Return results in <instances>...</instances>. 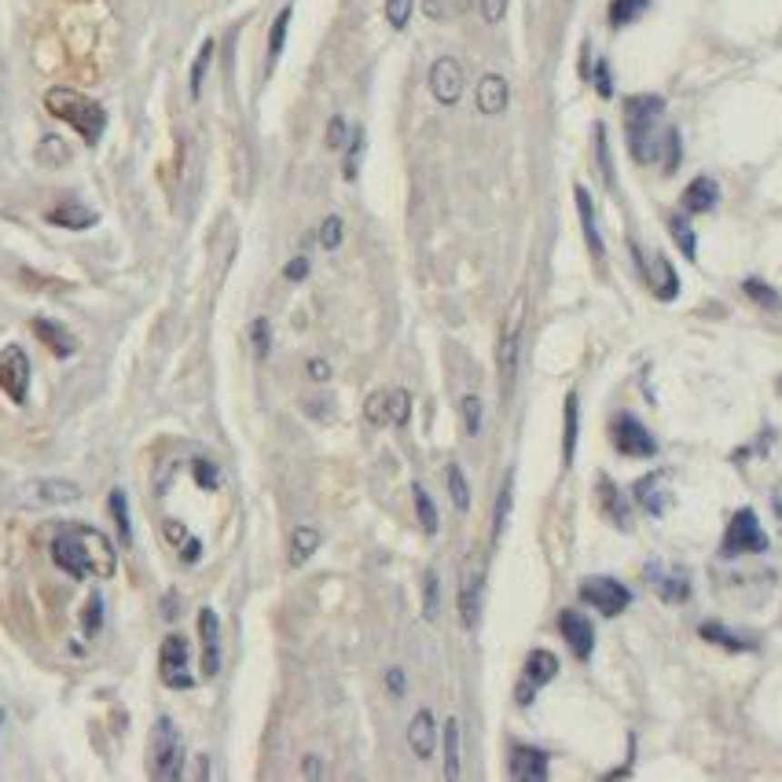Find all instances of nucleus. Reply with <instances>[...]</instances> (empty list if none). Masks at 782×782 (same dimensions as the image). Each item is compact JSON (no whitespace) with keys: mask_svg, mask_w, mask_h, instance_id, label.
I'll use <instances>...</instances> for the list:
<instances>
[{"mask_svg":"<svg viewBox=\"0 0 782 782\" xmlns=\"http://www.w3.org/2000/svg\"><path fill=\"white\" fill-rule=\"evenodd\" d=\"M650 283H654V295H657L661 302H672V298L679 295V279H676V272H672L668 257H654V272H650Z\"/></svg>","mask_w":782,"mask_h":782,"instance_id":"cd10ccee","label":"nucleus"},{"mask_svg":"<svg viewBox=\"0 0 782 782\" xmlns=\"http://www.w3.org/2000/svg\"><path fill=\"white\" fill-rule=\"evenodd\" d=\"M250 342H254V353L265 360V356H268V349H272V327H268V320H265V316H257V320L250 324Z\"/></svg>","mask_w":782,"mask_h":782,"instance_id":"de8ad7c7","label":"nucleus"},{"mask_svg":"<svg viewBox=\"0 0 782 782\" xmlns=\"http://www.w3.org/2000/svg\"><path fill=\"white\" fill-rule=\"evenodd\" d=\"M45 107L52 118L66 122L85 144H100L104 129H107V111L88 100L85 92H74V88H48L45 92Z\"/></svg>","mask_w":782,"mask_h":782,"instance_id":"f03ea898","label":"nucleus"},{"mask_svg":"<svg viewBox=\"0 0 782 782\" xmlns=\"http://www.w3.org/2000/svg\"><path fill=\"white\" fill-rule=\"evenodd\" d=\"M580 603H588L603 617H617V614L628 610L632 592L625 588L621 580H614V576H588V580L580 584Z\"/></svg>","mask_w":782,"mask_h":782,"instance_id":"423d86ee","label":"nucleus"},{"mask_svg":"<svg viewBox=\"0 0 782 782\" xmlns=\"http://www.w3.org/2000/svg\"><path fill=\"white\" fill-rule=\"evenodd\" d=\"M522 320H526V295L515 298L511 313H507V327L500 338V378H504V394L511 389V378L518 371V342H522Z\"/></svg>","mask_w":782,"mask_h":782,"instance_id":"9b49d317","label":"nucleus"},{"mask_svg":"<svg viewBox=\"0 0 782 782\" xmlns=\"http://www.w3.org/2000/svg\"><path fill=\"white\" fill-rule=\"evenodd\" d=\"M610 437H614V445H617L621 456H632V459H654V456H657L654 434H650L632 412H621V416L614 419Z\"/></svg>","mask_w":782,"mask_h":782,"instance_id":"9d476101","label":"nucleus"},{"mask_svg":"<svg viewBox=\"0 0 782 782\" xmlns=\"http://www.w3.org/2000/svg\"><path fill=\"white\" fill-rule=\"evenodd\" d=\"M596 92L603 95V100H610V95H614V81H610V63L607 59H599V66H596Z\"/></svg>","mask_w":782,"mask_h":782,"instance_id":"864d4df0","label":"nucleus"},{"mask_svg":"<svg viewBox=\"0 0 782 782\" xmlns=\"http://www.w3.org/2000/svg\"><path fill=\"white\" fill-rule=\"evenodd\" d=\"M199 639H203V672L206 679H214L221 672V621L210 607L199 614Z\"/></svg>","mask_w":782,"mask_h":782,"instance_id":"dca6fc26","label":"nucleus"},{"mask_svg":"<svg viewBox=\"0 0 782 782\" xmlns=\"http://www.w3.org/2000/svg\"><path fill=\"white\" fill-rule=\"evenodd\" d=\"M408 416H412V397H408V389H389V423L394 426H405L408 423Z\"/></svg>","mask_w":782,"mask_h":782,"instance_id":"79ce46f5","label":"nucleus"},{"mask_svg":"<svg viewBox=\"0 0 782 782\" xmlns=\"http://www.w3.org/2000/svg\"><path fill=\"white\" fill-rule=\"evenodd\" d=\"M115 522H118V536H122V547H133V522H129V496L125 488H111V500H107Z\"/></svg>","mask_w":782,"mask_h":782,"instance_id":"c85d7f7f","label":"nucleus"},{"mask_svg":"<svg viewBox=\"0 0 782 782\" xmlns=\"http://www.w3.org/2000/svg\"><path fill=\"white\" fill-rule=\"evenodd\" d=\"M187 661H191V647L187 639L176 632V636H165L162 639V650H158V676L165 687L173 691H191L195 687V676L187 672Z\"/></svg>","mask_w":782,"mask_h":782,"instance_id":"39448f33","label":"nucleus"},{"mask_svg":"<svg viewBox=\"0 0 782 782\" xmlns=\"http://www.w3.org/2000/svg\"><path fill=\"white\" fill-rule=\"evenodd\" d=\"M81 625H85L88 636H95L104 628V599L100 596H88V603L81 607Z\"/></svg>","mask_w":782,"mask_h":782,"instance_id":"a18cd8bd","label":"nucleus"},{"mask_svg":"<svg viewBox=\"0 0 782 782\" xmlns=\"http://www.w3.org/2000/svg\"><path fill=\"white\" fill-rule=\"evenodd\" d=\"M647 580H650L654 596H661L665 603H683V599L691 596V580H687V573H683V569H665V566L650 562L647 566Z\"/></svg>","mask_w":782,"mask_h":782,"instance_id":"2eb2a0df","label":"nucleus"},{"mask_svg":"<svg viewBox=\"0 0 782 782\" xmlns=\"http://www.w3.org/2000/svg\"><path fill=\"white\" fill-rule=\"evenodd\" d=\"M306 371H309V378H313V382H327V378H331V364H327V360H320V356H313Z\"/></svg>","mask_w":782,"mask_h":782,"instance_id":"bf43d9fd","label":"nucleus"},{"mask_svg":"<svg viewBox=\"0 0 782 782\" xmlns=\"http://www.w3.org/2000/svg\"><path fill=\"white\" fill-rule=\"evenodd\" d=\"M742 290L757 302V306H764V309H782V298H778V290H771L764 279H746L742 283Z\"/></svg>","mask_w":782,"mask_h":782,"instance_id":"58836bf2","label":"nucleus"},{"mask_svg":"<svg viewBox=\"0 0 782 782\" xmlns=\"http://www.w3.org/2000/svg\"><path fill=\"white\" fill-rule=\"evenodd\" d=\"M180 767H184V746H180L176 724L169 717H158L151 731V775L162 782H173L180 778Z\"/></svg>","mask_w":782,"mask_h":782,"instance_id":"7ed1b4c3","label":"nucleus"},{"mask_svg":"<svg viewBox=\"0 0 782 782\" xmlns=\"http://www.w3.org/2000/svg\"><path fill=\"white\" fill-rule=\"evenodd\" d=\"M412 8H416V0H386V19H389V26H394V30H405L408 19H412Z\"/></svg>","mask_w":782,"mask_h":782,"instance_id":"49530a36","label":"nucleus"},{"mask_svg":"<svg viewBox=\"0 0 782 782\" xmlns=\"http://www.w3.org/2000/svg\"><path fill=\"white\" fill-rule=\"evenodd\" d=\"M386 687H389V695L405 698V687H408V679H405V668H389V672H386Z\"/></svg>","mask_w":782,"mask_h":782,"instance_id":"13d9d810","label":"nucleus"},{"mask_svg":"<svg viewBox=\"0 0 782 782\" xmlns=\"http://www.w3.org/2000/svg\"><path fill=\"white\" fill-rule=\"evenodd\" d=\"M290 15H295V8H279V15L272 19V30H268V70L276 66V59L283 55V45H286V30H290Z\"/></svg>","mask_w":782,"mask_h":782,"instance_id":"c756f323","label":"nucleus"},{"mask_svg":"<svg viewBox=\"0 0 782 782\" xmlns=\"http://www.w3.org/2000/svg\"><path fill=\"white\" fill-rule=\"evenodd\" d=\"M511 775L522 778V782L547 778V753L533 749V746H515V753H511Z\"/></svg>","mask_w":782,"mask_h":782,"instance_id":"6ab92c4d","label":"nucleus"},{"mask_svg":"<svg viewBox=\"0 0 782 782\" xmlns=\"http://www.w3.org/2000/svg\"><path fill=\"white\" fill-rule=\"evenodd\" d=\"M511 104V88L500 74H485L477 81V111L481 115H504Z\"/></svg>","mask_w":782,"mask_h":782,"instance_id":"a211bd4d","label":"nucleus"},{"mask_svg":"<svg viewBox=\"0 0 782 782\" xmlns=\"http://www.w3.org/2000/svg\"><path fill=\"white\" fill-rule=\"evenodd\" d=\"M52 562H55L66 576H74V580H85V576H88V562H85V551H81V540H77L74 526H63L59 536L52 540Z\"/></svg>","mask_w":782,"mask_h":782,"instance_id":"ddd939ff","label":"nucleus"},{"mask_svg":"<svg viewBox=\"0 0 782 782\" xmlns=\"http://www.w3.org/2000/svg\"><path fill=\"white\" fill-rule=\"evenodd\" d=\"M81 500V485L66 477H34L19 488V504L26 507H63Z\"/></svg>","mask_w":782,"mask_h":782,"instance_id":"0eeeda50","label":"nucleus"},{"mask_svg":"<svg viewBox=\"0 0 782 782\" xmlns=\"http://www.w3.org/2000/svg\"><path fill=\"white\" fill-rule=\"evenodd\" d=\"M481 397H474V394H466L463 401H459V412H463V430H466V437H477V430H481Z\"/></svg>","mask_w":782,"mask_h":782,"instance_id":"37998d69","label":"nucleus"},{"mask_svg":"<svg viewBox=\"0 0 782 782\" xmlns=\"http://www.w3.org/2000/svg\"><path fill=\"white\" fill-rule=\"evenodd\" d=\"M445 778H459V720L445 724Z\"/></svg>","mask_w":782,"mask_h":782,"instance_id":"c9c22d12","label":"nucleus"},{"mask_svg":"<svg viewBox=\"0 0 782 782\" xmlns=\"http://www.w3.org/2000/svg\"><path fill=\"white\" fill-rule=\"evenodd\" d=\"M576 430H580V401L576 394H566V434H562V466L573 463L576 452Z\"/></svg>","mask_w":782,"mask_h":782,"instance_id":"bb28decb","label":"nucleus"},{"mask_svg":"<svg viewBox=\"0 0 782 782\" xmlns=\"http://www.w3.org/2000/svg\"><path fill=\"white\" fill-rule=\"evenodd\" d=\"M173 607H180V599H176V596L169 592V596H165V610H162V614H165V621H173V617L180 614V610H173Z\"/></svg>","mask_w":782,"mask_h":782,"instance_id":"0e129e2a","label":"nucleus"},{"mask_svg":"<svg viewBox=\"0 0 782 782\" xmlns=\"http://www.w3.org/2000/svg\"><path fill=\"white\" fill-rule=\"evenodd\" d=\"M760 551H767V533H764V526L757 522V515H753L749 507L735 511V518L727 522L720 555H724V558H738V555H760Z\"/></svg>","mask_w":782,"mask_h":782,"instance_id":"20e7f679","label":"nucleus"},{"mask_svg":"<svg viewBox=\"0 0 782 782\" xmlns=\"http://www.w3.org/2000/svg\"><path fill=\"white\" fill-rule=\"evenodd\" d=\"M180 558H184L187 566H195V562L203 558V544L195 540V536H187V540H184V551H180Z\"/></svg>","mask_w":782,"mask_h":782,"instance_id":"052dcab7","label":"nucleus"},{"mask_svg":"<svg viewBox=\"0 0 782 782\" xmlns=\"http://www.w3.org/2000/svg\"><path fill=\"white\" fill-rule=\"evenodd\" d=\"M360 155H364V129H356L353 136H349V155H346V180H356V173H360Z\"/></svg>","mask_w":782,"mask_h":782,"instance_id":"09e8293b","label":"nucleus"},{"mask_svg":"<svg viewBox=\"0 0 782 782\" xmlns=\"http://www.w3.org/2000/svg\"><path fill=\"white\" fill-rule=\"evenodd\" d=\"M702 639H709L717 647H727V650H757V643L749 636H735L724 625H702Z\"/></svg>","mask_w":782,"mask_h":782,"instance_id":"7c9ffc66","label":"nucleus"},{"mask_svg":"<svg viewBox=\"0 0 782 782\" xmlns=\"http://www.w3.org/2000/svg\"><path fill=\"white\" fill-rule=\"evenodd\" d=\"M408 742H412V753L419 760H430L434 749H437V727H434V713L430 709H419L412 727H408Z\"/></svg>","mask_w":782,"mask_h":782,"instance_id":"4be33fe9","label":"nucleus"},{"mask_svg":"<svg viewBox=\"0 0 782 782\" xmlns=\"http://www.w3.org/2000/svg\"><path fill=\"white\" fill-rule=\"evenodd\" d=\"M668 232H672V239H676V246L683 250V257H698V239H695V228L687 225V217L683 214H672L668 217Z\"/></svg>","mask_w":782,"mask_h":782,"instance_id":"2f4dec72","label":"nucleus"},{"mask_svg":"<svg viewBox=\"0 0 782 782\" xmlns=\"http://www.w3.org/2000/svg\"><path fill=\"white\" fill-rule=\"evenodd\" d=\"M95 217L88 206H81V203H63V206H55V210H48V225H59V228H66V232H85V228H92Z\"/></svg>","mask_w":782,"mask_h":782,"instance_id":"b1692460","label":"nucleus"},{"mask_svg":"<svg viewBox=\"0 0 782 782\" xmlns=\"http://www.w3.org/2000/svg\"><path fill=\"white\" fill-rule=\"evenodd\" d=\"M210 63H214V41L206 37L203 48H199V55H195V63H191V100H199V95H203V81H206Z\"/></svg>","mask_w":782,"mask_h":782,"instance_id":"f704fd0d","label":"nucleus"},{"mask_svg":"<svg viewBox=\"0 0 782 782\" xmlns=\"http://www.w3.org/2000/svg\"><path fill=\"white\" fill-rule=\"evenodd\" d=\"M165 540H169V544H184V540H187V529H184L176 518H165Z\"/></svg>","mask_w":782,"mask_h":782,"instance_id":"680f3d73","label":"nucleus"},{"mask_svg":"<svg viewBox=\"0 0 782 782\" xmlns=\"http://www.w3.org/2000/svg\"><path fill=\"white\" fill-rule=\"evenodd\" d=\"M338 243H342V217H324V225H320V246L324 250H338Z\"/></svg>","mask_w":782,"mask_h":782,"instance_id":"8fccbe9b","label":"nucleus"},{"mask_svg":"<svg viewBox=\"0 0 782 782\" xmlns=\"http://www.w3.org/2000/svg\"><path fill=\"white\" fill-rule=\"evenodd\" d=\"M430 92H434V100L445 104V107L459 104V95H463V66L452 55H441L430 66Z\"/></svg>","mask_w":782,"mask_h":782,"instance_id":"f8f14e48","label":"nucleus"},{"mask_svg":"<svg viewBox=\"0 0 782 782\" xmlns=\"http://www.w3.org/2000/svg\"><path fill=\"white\" fill-rule=\"evenodd\" d=\"M37 162L41 165H63V162H70V151H66V144L59 136H45L41 147H37Z\"/></svg>","mask_w":782,"mask_h":782,"instance_id":"a19ab883","label":"nucleus"},{"mask_svg":"<svg viewBox=\"0 0 782 782\" xmlns=\"http://www.w3.org/2000/svg\"><path fill=\"white\" fill-rule=\"evenodd\" d=\"M195 481H199L206 493H214L217 488V466L210 459H195Z\"/></svg>","mask_w":782,"mask_h":782,"instance_id":"603ef678","label":"nucleus"},{"mask_svg":"<svg viewBox=\"0 0 782 782\" xmlns=\"http://www.w3.org/2000/svg\"><path fill=\"white\" fill-rule=\"evenodd\" d=\"M665 151H668V158H665V173H676V165H679V133H676V129H668V133H665Z\"/></svg>","mask_w":782,"mask_h":782,"instance_id":"5fc2aeb1","label":"nucleus"},{"mask_svg":"<svg viewBox=\"0 0 782 782\" xmlns=\"http://www.w3.org/2000/svg\"><path fill=\"white\" fill-rule=\"evenodd\" d=\"M511 496H515V474H504L500 496H496V515H493V540H500V536H504V529H507V515H511Z\"/></svg>","mask_w":782,"mask_h":782,"instance_id":"473e14b6","label":"nucleus"},{"mask_svg":"<svg viewBox=\"0 0 782 782\" xmlns=\"http://www.w3.org/2000/svg\"><path fill=\"white\" fill-rule=\"evenodd\" d=\"M661 111H665L661 95H628L625 100V136L639 165H650L661 158V136H657Z\"/></svg>","mask_w":782,"mask_h":782,"instance_id":"f257e3e1","label":"nucleus"},{"mask_svg":"<svg viewBox=\"0 0 782 782\" xmlns=\"http://www.w3.org/2000/svg\"><path fill=\"white\" fill-rule=\"evenodd\" d=\"M720 203V184L713 176H695L683 191V210L687 214H709Z\"/></svg>","mask_w":782,"mask_h":782,"instance_id":"aec40b11","label":"nucleus"},{"mask_svg":"<svg viewBox=\"0 0 782 782\" xmlns=\"http://www.w3.org/2000/svg\"><path fill=\"white\" fill-rule=\"evenodd\" d=\"M30 331H34V335H37V342H41V346H48V353H52V356H59V360H66V356H74V353H77V338H74L66 327H59V324L45 320V316H34V320H30Z\"/></svg>","mask_w":782,"mask_h":782,"instance_id":"f3484780","label":"nucleus"},{"mask_svg":"<svg viewBox=\"0 0 782 782\" xmlns=\"http://www.w3.org/2000/svg\"><path fill=\"white\" fill-rule=\"evenodd\" d=\"M30 356L23 346H5V353H0V389L8 394L12 405H26L30 401Z\"/></svg>","mask_w":782,"mask_h":782,"instance_id":"6e6552de","label":"nucleus"},{"mask_svg":"<svg viewBox=\"0 0 782 782\" xmlns=\"http://www.w3.org/2000/svg\"><path fill=\"white\" fill-rule=\"evenodd\" d=\"M412 500H416V515H419V526L434 536L437 533V507H434V500L426 496V488L423 485H412Z\"/></svg>","mask_w":782,"mask_h":782,"instance_id":"e433bc0d","label":"nucleus"},{"mask_svg":"<svg viewBox=\"0 0 782 782\" xmlns=\"http://www.w3.org/2000/svg\"><path fill=\"white\" fill-rule=\"evenodd\" d=\"M437 610H441V580H437V573L430 569V573H426V584H423V614H426V621H434Z\"/></svg>","mask_w":782,"mask_h":782,"instance_id":"c03bdc74","label":"nucleus"},{"mask_svg":"<svg viewBox=\"0 0 782 782\" xmlns=\"http://www.w3.org/2000/svg\"><path fill=\"white\" fill-rule=\"evenodd\" d=\"M346 136H349V125H346V118H342V115H335V118L327 122V136H324V144H327L331 151H338V147H346Z\"/></svg>","mask_w":782,"mask_h":782,"instance_id":"3c124183","label":"nucleus"},{"mask_svg":"<svg viewBox=\"0 0 782 782\" xmlns=\"http://www.w3.org/2000/svg\"><path fill=\"white\" fill-rule=\"evenodd\" d=\"M481 588H485V576L470 566L466 576H463V588H459V617L466 628H477V617H481Z\"/></svg>","mask_w":782,"mask_h":782,"instance_id":"412c9836","label":"nucleus"},{"mask_svg":"<svg viewBox=\"0 0 782 782\" xmlns=\"http://www.w3.org/2000/svg\"><path fill=\"white\" fill-rule=\"evenodd\" d=\"M445 477H448V496H452L456 511H470V493H466V477H463V466H459V463H452Z\"/></svg>","mask_w":782,"mask_h":782,"instance_id":"4c0bfd02","label":"nucleus"},{"mask_svg":"<svg viewBox=\"0 0 782 782\" xmlns=\"http://www.w3.org/2000/svg\"><path fill=\"white\" fill-rule=\"evenodd\" d=\"M302 775L306 778H324V764H320V757H306V764H302Z\"/></svg>","mask_w":782,"mask_h":782,"instance_id":"e2e57ef3","label":"nucleus"},{"mask_svg":"<svg viewBox=\"0 0 782 782\" xmlns=\"http://www.w3.org/2000/svg\"><path fill=\"white\" fill-rule=\"evenodd\" d=\"M576 214H580V228H584V243H588L592 257H603V239L596 228V203H592V191L576 184Z\"/></svg>","mask_w":782,"mask_h":782,"instance_id":"5701e85b","label":"nucleus"},{"mask_svg":"<svg viewBox=\"0 0 782 782\" xmlns=\"http://www.w3.org/2000/svg\"><path fill=\"white\" fill-rule=\"evenodd\" d=\"M647 8H650V0H610V26L621 30V26L636 23Z\"/></svg>","mask_w":782,"mask_h":782,"instance_id":"72a5a7b5","label":"nucleus"},{"mask_svg":"<svg viewBox=\"0 0 782 782\" xmlns=\"http://www.w3.org/2000/svg\"><path fill=\"white\" fill-rule=\"evenodd\" d=\"M555 676H558V657L551 650H533L526 657V679L533 687H544V683H551Z\"/></svg>","mask_w":782,"mask_h":782,"instance_id":"393cba45","label":"nucleus"},{"mask_svg":"<svg viewBox=\"0 0 782 782\" xmlns=\"http://www.w3.org/2000/svg\"><path fill=\"white\" fill-rule=\"evenodd\" d=\"M74 533L81 540V551H85V562H88V576L111 580L118 573V551H115V544L100 529H88V526H74Z\"/></svg>","mask_w":782,"mask_h":782,"instance_id":"1a4fd4ad","label":"nucleus"},{"mask_svg":"<svg viewBox=\"0 0 782 782\" xmlns=\"http://www.w3.org/2000/svg\"><path fill=\"white\" fill-rule=\"evenodd\" d=\"M481 15L485 23H500L507 15V0H481Z\"/></svg>","mask_w":782,"mask_h":782,"instance_id":"6e6d98bb","label":"nucleus"},{"mask_svg":"<svg viewBox=\"0 0 782 782\" xmlns=\"http://www.w3.org/2000/svg\"><path fill=\"white\" fill-rule=\"evenodd\" d=\"M558 628H562V636H566L573 657H580V661L592 657V650H596V628H592V621L584 617L580 610H562Z\"/></svg>","mask_w":782,"mask_h":782,"instance_id":"4468645a","label":"nucleus"},{"mask_svg":"<svg viewBox=\"0 0 782 782\" xmlns=\"http://www.w3.org/2000/svg\"><path fill=\"white\" fill-rule=\"evenodd\" d=\"M283 276H286L290 283H302V279L309 276V257H295V261H286Z\"/></svg>","mask_w":782,"mask_h":782,"instance_id":"4d7b16f0","label":"nucleus"},{"mask_svg":"<svg viewBox=\"0 0 782 782\" xmlns=\"http://www.w3.org/2000/svg\"><path fill=\"white\" fill-rule=\"evenodd\" d=\"M320 529H313V526H298L295 533H290V562L295 566H302V562H309L313 555H316V547H320Z\"/></svg>","mask_w":782,"mask_h":782,"instance_id":"a878e982","label":"nucleus"},{"mask_svg":"<svg viewBox=\"0 0 782 782\" xmlns=\"http://www.w3.org/2000/svg\"><path fill=\"white\" fill-rule=\"evenodd\" d=\"M364 416L371 426H386L389 423V389H375V394L367 397L364 405Z\"/></svg>","mask_w":782,"mask_h":782,"instance_id":"ea45409f","label":"nucleus"}]
</instances>
